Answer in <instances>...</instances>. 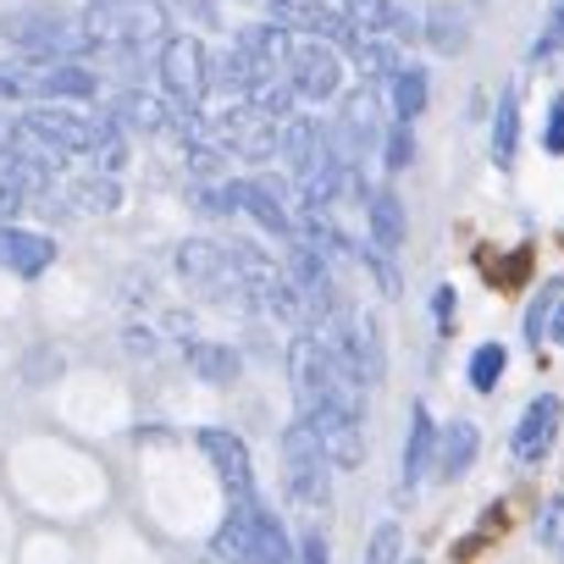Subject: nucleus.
<instances>
[{"label": "nucleus", "mask_w": 564, "mask_h": 564, "mask_svg": "<svg viewBox=\"0 0 564 564\" xmlns=\"http://www.w3.org/2000/svg\"><path fill=\"white\" fill-rule=\"evenodd\" d=\"M23 84L40 100H89L100 89V78L84 62H67V56H40V67H23Z\"/></svg>", "instance_id": "9d476101"}, {"label": "nucleus", "mask_w": 564, "mask_h": 564, "mask_svg": "<svg viewBox=\"0 0 564 564\" xmlns=\"http://www.w3.org/2000/svg\"><path fill=\"white\" fill-rule=\"evenodd\" d=\"M249 564H265V558H249Z\"/></svg>", "instance_id": "37998d69"}, {"label": "nucleus", "mask_w": 564, "mask_h": 564, "mask_svg": "<svg viewBox=\"0 0 564 564\" xmlns=\"http://www.w3.org/2000/svg\"><path fill=\"white\" fill-rule=\"evenodd\" d=\"M476 454H481V432L470 421H448L443 437H437V476L443 481H459L476 465Z\"/></svg>", "instance_id": "a211bd4d"}, {"label": "nucleus", "mask_w": 564, "mask_h": 564, "mask_svg": "<svg viewBox=\"0 0 564 564\" xmlns=\"http://www.w3.org/2000/svg\"><path fill=\"white\" fill-rule=\"evenodd\" d=\"M183 360H188V371H194L199 382H210V388H227V382L238 377V355H232L227 344H210V338H194V344L183 349Z\"/></svg>", "instance_id": "412c9836"}, {"label": "nucleus", "mask_w": 564, "mask_h": 564, "mask_svg": "<svg viewBox=\"0 0 564 564\" xmlns=\"http://www.w3.org/2000/svg\"><path fill=\"white\" fill-rule=\"evenodd\" d=\"M432 316H437V327H443V333L454 327V289H448V282H443V289L432 294Z\"/></svg>", "instance_id": "e433bc0d"}, {"label": "nucleus", "mask_w": 564, "mask_h": 564, "mask_svg": "<svg viewBox=\"0 0 564 564\" xmlns=\"http://www.w3.org/2000/svg\"><path fill=\"white\" fill-rule=\"evenodd\" d=\"M382 106H377V95L371 89H355V95H344V117L333 122L338 128V144H344V155L360 166L366 161V150L377 144V133H382V117H377Z\"/></svg>", "instance_id": "4468645a"}, {"label": "nucleus", "mask_w": 564, "mask_h": 564, "mask_svg": "<svg viewBox=\"0 0 564 564\" xmlns=\"http://www.w3.org/2000/svg\"><path fill=\"white\" fill-rule=\"evenodd\" d=\"M514 144H520V95L509 84L498 95V117H492V155L498 161H514Z\"/></svg>", "instance_id": "393cba45"}, {"label": "nucleus", "mask_w": 564, "mask_h": 564, "mask_svg": "<svg viewBox=\"0 0 564 564\" xmlns=\"http://www.w3.org/2000/svg\"><path fill=\"white\" fill-rule=\"evenodd\" d=\"M503 366H509V349H503V344H481V349L470 355V388H476V393H492L498 377H503Z\"/></svg>", "instance_id": "cd10ccee"}, {"label": "nucleus", "mask_w": 564, "mask_h": 564, "mask_svg": "<svg viewBox=\"0 0 564 564\" xmlns=\"http://www.w3.org/2000/svg\"><path fill=\"white\" fill-rule=\"evenodd\" d=\"M0 144H7V128H0Z\"/></svg>", "instance_id": "79ce46f5"}, {"label": "nucleus", "mask_w": 564, "mask_h": 564, "mask_svg": "<svg viewBox=\"0 0 564 564\" xmlns=\"http://www.w3.org/2000/svg\"><path fill=\"white\" fill-rule=\"evenodd\" d=\"M84 29L95 45H155L166 40V7L161 0H89Z\"/></svg>", "instance_id": "f257e3e1"}, {"label": "nucleus", "mask_w": 564, "mask_h": 564, "mask_svg": "<svg viewBox=\"0 0 564 564\" xmlns=\"http://www.w3.org/2000/svg\"><path fill=\"white\" fill-rule=\"evenodd\" d=\"M199 448H205V459L216 465V476L227 481L232 498H254V465H249L243 437H232V432H221V426H205V432H199Z\"/></svg>", "instance_id": "ddd939ff"}, {"label": "nucleus", "mask_w": 564, "mask_h": 564, "mask_svg": "<svg viewBox=\"0 0 564 564\" xmlns=\"http://www.w3.org/2000/svg\"><path fill=\"white\" fill-rule=\"evenodd\" d=\"M29 84H23V67H0V100H23Z\"/></svg>", "instance_id": "4c0bfd02"}, {"label": "nucleus", "mask_w": 564, "mask_h": 564, "mask_svg": "<svg viewBox=\"0 0 564 564\" xmlns=\"http://www.w3.org/2000/svg\"><path fill=\"white\" fill-rule=\"evenodd\" d=\"M0 150H7V155H23V161H40V166H51V172H62L73 155L51 139V133H40L29 117H18L12 128H7V144H0Z\"/></svg>", "instance_id": "aec40b11"}, {"label": "nucleus", "mask_w": 564, "mask_h": 564, "mask_svg": "<svg viewBox=\"0 0 564 564\" xmlns=\"http://www.w3.org/2000/svg\"><path fill=\"white\" fill-rule=\"evenodd\" d=\"M289 34H294V29H282V23H249V29H238L232 51L243 56V67H249L254 84H271V78L289 73V51H294ZM249 95H254V89H249Z\"/></svg>", "instance_id": "6e6552de"}, {"label": "nucleus", "mask_w": 564, "mask_h": 564, "mask_svg": "<svg viewBox=\"0 0 564 564\" xmlns=\"http://www.w3.org/2000/svg\"><path fill=\"white\" fill-rule=\"evenodd\" d=\"M67 199L78 205V210H117L122 205V188H117V177L111 172H89V177H78L73 188H67Z\"/></svg>", "instance_id": "b1692460"}, {"label": "nucleus", "mask_w": 564, "mask_h": 564, "mask_svg": "<svg viewBox=\"0 0 564 564\" xmlns=\"http://www.w3.org/2000/svg\"><path fill=\"white\" fill-rule=\"evenodd\" d=\"M349 56H355V67H360V78H366V84H393V73L404 67L388 34H360Z\"/></svg>", "instance_id": "4be33fe9"}, {"label": "nucleus", "mask_w": 564, "mask_h": 564, "mask_svg": "<svg viewBox=\"0 0 564 564\" xmlns=\"http://www.w3.org/2000/svg\"><path fill=\"white\" fill-rule=\"evenodd\" d=\"M349 254H355V260H360V265H366V271H371V276H377V289H382V294H388V300H393V294H399V271H393V265H388V254H382V249H360V243H355V249H349Z\"/></svg>", "instance_id": "2f4dec72"}, {"label": "nucleus", "mask_w": 564, "mask_h": 564, "mask_svg": "<svg viewBox=\"0 0 564 564\" xmlns=\"http://www.w3.org/2000/svg\"><path fill=\"white\" fill-rule=\"evenodd\" d=\"M282 78L294 84V95L305 106H327V100L344 95V56L327 40H300L289 51V73H282Z\"/></svg>", "instance_id": "39448f33"}, {"label": "nucleus", "mask_w": 564, "mask_h": 564, "mask_svg": "<svg viewBox=\"0 0 564 564\" xmlns=\"http://www.w3.org/2000/svg\"><path fill=\"white\" fill-rule=\"evenodd\" d=\"M271 7V23H282V29H294V34H305V40H327V45H338V51H355V29H349V18L344 12H333L327 0H265Z\"/></svg>", "instance_id": "0eeeda50"}, {"label": "nucleus", "mask_w": 564, "mask_h": 564, "mask_svg": "<svg viewBox=\"0 0 564 564\" xmlns=\"http://www.w3.org/2000/svg\"><path fill=\"white\" fill-rule=\"evenodd\" d=\"M128 349H133V355H155V333L133 327V333H128Z\"/></svg>", "instance_id": "ea45409f"}, {"label": "nucleus", "mask_w": 564, "mask_h": 564, "mask_svg": "<svg viewBox=\"0 0 564 564\" xmlns=\"http://www.w3.org/2000/svg\"><path fill=\"white\" fill-rule=\"evenodd\" d=\"M23 205H29V194H23V188H18V183L7 177V172H0V221H12V216H18Z\"/></svg>", "instance_id": "c9c22d12"}, {"label": "nucleus", "mask_w": 564, "mask_h": 564, "mask_svg": "<svg viewBox=\"0 0 564 564\" xmlns=\"http://www.w3.org/2000/svg\"><path fill=\"white\" fill-rule=\"evenodd\" d=\"M553 51H564V0L547 7V23H542V40L531 45V56H553Z\"/></svg>", "instance_id": "72a5a7b5"}, {"label": "nucleus", "mask_w": 564, "mask_h": 564, "mask_svg": "<svg viewBox=\"0 0 564 564\" xmlns=\"http://www.w3.org/2000/svg\"><path fill=\"white\" fill-rule=\"evenodd\" d=\"M388 89H393V117H399V122H415V117L426 111V95H432V89H426V67L404 62Z\"/></svg>", "instance_id": "5701e85b"}, {"label": "nucleus", "mask_w": 564, "mask_h": 564, "mask_svg": "<svg viewBox=\"0 0 564 564\" xmlns=\"http://www.w3.org/2000/svg\"><path fill=\"white\" fill-rule=\"evenodd\" d=\"M410 161H415V133H410V122H393L388 139H382V166L388 172H404Z\"/></svg>", "instance_id": "c756f323"}, {"label": "nucleus", "mask_w": 564, "mask_h": 564, "mask_svg": "<svg viewBox=\"0 0 564 564\" xmlns=\"http://www.w3.org/2000/svg\"><path fill=\"white\" fill-rule=\"evenodd\" d=\"M426 40H432V51H437V56H459L470 34H465V18H459L454 7H437V12L426 18Z\"/></svg>", "instance_id": "a878e982"}, {"label": "nucleus", "mask_w": 564, "mask_h": 564, "mask_svg": "<svg viewBox=\"0 0 564 564\" xmlns=\"http://www.w3.org/2000/svg\"><path fill=\"white\" fill-rule=\"evenodd\" d=\"M536 542H542V547H553V553L564 547V498H553V503L536 514Z\"/></svg>", "instance_id": "473e14b6"}, {"label": "nucleus", "mask_w": 564, "mask_h": 564, "mask_svg": "<svg viewBox=\"0 0 564 564\" xmlns=\"http://www.w3.org/2000/svg\"><path fill=\"white\" fill-rule=\"evenodd\" d=\"M177 271H183V282H194L199 294H210L221 305H249V289H243L238 260H232L227 243H210V238L177 243Z\"/></svg>", "instance_id": "7ed1b4c3"}, {"label": "nucleus", "mask_w": 564, "mask_h": 564, "mask_svg": "<svg viewBox=\"0 0 564 564\" xmlns=\"http://www.w3.org/2000/svg\"><path fill=\"white\" fill-rule=\"evenodd\" d=\"M161 84L183 106H199L205 100V89H210V56H205V45L194 34H172L161 45Z\"/></svg>", "instance_id": "423d86ee"}, {"label": "nucleus", "mask_w": 564, "mask_h": 564, "mask_svg": "<svg viewBox=\"0 0 564 564\" xmlns=\"http://www.w3.org/2000/svg\"><path fill=\"white\" fill-rule=\"evenodd\" d=\"M300 421H311V432L322 437V448H327V459H333L338 470H355V465L366 459V421L349 415L344 404H322V410H311V415H300Z\"/></svg>", "instance_id": "1a4fd4ad"}, {"label": "nucleus", "mask_w": 564, "mask_h": 564, "mask_svg": "<svg viewBox=\"0 0 564 564\" xmlns=\"http://www.w3.org/2000/svg\"><path fill=\"white\" fill-rule=\"evenodd\" d=\"M282 459H289V492L311 509L333 503V459L322 448V437L311 432V421L294 415V426L282 432Z\"/></svg>", "instance_id": "f03ea898"}, {"label": "nucleus", "mask_w": 564, "mask_h": 564, "mask_svg": "<svg viewBox=\"0 0 564 564\" xmlns=\"http://www.w3.org/2000/svg\"><path fill=\"white\" fill-rule=\"evenodd\" d=\"M426 470H437V426L426 415V404L410 410V437H404V487H415Z\"/></svg>", "instance_id": "6ab92c4d"}, {"label": "nucleus", "mask_w": 564, "mask_h": 564, "mask_svg": "<svg viewBox=\"0 0 564 564\" xmlns=\"http://www.w3.org/2000/svg\"><path fill=\"white\" fill-rule=\"evenodd\" d=\"M558 421H564V404L553 399V393H536L525 410H520V426H514V459L520 465H542L547 459V448H553V437H558Z\"/></svg>", "instance_id": "9b49d317"}, {"label": "nucleus", "mask_w": 564, "mask_h": 564, "mask_svg": "<svg viewBox=\"0 0 564 564\" xmlns=\"http://www.w3.org/2000/svg\"><path fill=\"white\" fill-rule=\"evenodd\" d=\"M51 260H56V238L0 221V265H7V271H18V276H40Z\"/></svg>", "instance_id": "2eb2a0df"}, {"label": "nucleus", "mask_w": 564, "mask_h": 564, "mask_svg": "<svg viewBox=\"0 0 564 564\" xmlns=\"http://www.w3.org/2000/svg\"><path fill=\"white\" fill-rule=\"evenodd\" d=\"M360 564H399V525L393 520H382L377 531H371V542H366V558Z\"/></svg>", "instance_id": "7c9ffc66"}, {"label": "nucleus", "mask_w": 564, "mask_h": 564, "mask_svg": "<svg viewBox=\"0 0 564 564\" xmlns=\"http://www.w3.org/2000/svg\"><path fill=\"white\" fill-rule=\"evenodd\" d=\"M558 300H564V282H558V276H547V289H542V294L531 300V311H525V338H531L536 349H542V338H547V316H553V305H558Z\"/></svg>", "instance_id": "c85d7f7f"}, {"label": "nucleus", "mask_w": 564, "mask_h": 564, "mask_svg": "<svg viewBox=\"0 0 564 564\" xmlns=\"http://www.w3.org/2000/svg\"><path fill=\"white\" fill-rule=\"evenodd\" d=\"M0 40L34 56H67V62H78L95 45L89 29H73L56 12H0Z\"/></svg>", "instance_id": "20e7f679"}, {"label": "nucleus", "mask_w": 564, "mask_h": 564, "mask_svg": "<svg viewBox=\"0 0 564 564\" xmlns=\"http://www.w3.org/2000/svg\"><path fill=\"white\" fill-rule=\"evenodd\" d=\"M547 338H553V344H564V300H558V305H553V316H547Z\"/></svg>", "instance_id": "a19ab883"}, {"label": "nucleus", "mask_w": 564, "mask_h": 564, "mask_svg": "<svg viewBox=\"0 0 564 564\" xmlns=\"http://www.w3.org/2000/svg\"><path fill=\"white\" fill-rule=\"evenodd\" d=\"M300 558H305V564H327V536H322V531H305Z\"/></svg>", "instance_id": "58836bf2"}, {"label": "nucleus", "mask_w": 564, "mask_h": 564, "mask_svg": "<svg viewBox=\"0 0 564 564\" xmlns=\"http://www.w3.org/2000/svg\"><path fill=\"white\" fill-rule=\"evenodd\" d=\"M558 553H564V547H558Z\"/></svg>", "instance_id": "c03bdc74"}, {"label": "nucleus", "mask_w": 564, "mask_h": 564, "mask_svg": "<svg viewBox=\"0 0 564 564\" xmlns=\"http://www.w3.org/2000/svg\"><path fill=\"white\" fill-rule=\"evenodd\" d=\"M542 150H547V155H564V95H553V106H547V128H542Z\"/></svg>", "instance_id": "f704fd0d"}, {"label": "nucleus", "mask_w": 564, "mask_h": 564, "mask_svg": "<svg viewBox=\"0 0 564 564\" xmlns=\"http://www.w3.org/2000/svg\"><path fill=\"white\" fill-rule=\"evenodd\" d=\"M89 161H95V172H122V161H128V144H122V128L111 122V117H100V133H95V144H89Z\"/></svg>", "instance_id": "bb28decb"}, {"label": "nucleus", "mask_w": 564, "mask_h": 564, "mask_svg": "<svg viewBox=\"0 0 564 564\" xmlns=\"http://www.w3.org/2000/svg\"><path fill=\"white\" fill-rule=\"evenodd\" d=\"M366 227H371V243H377L382 254H399V243H404V232H410L404 199H399L393 188H377L371 205H366Z\"/></svg>", "instance_id": "f3484780"}, {"label": "nucleus", "mask_w": 564, "mask_h": 564, "mask_svg": "<svg viewBox=\"0 0 564 564\" xmlns=\"http://www.w3.org/2000/svg\"><path fill=\"white\" fill-rule=\"evenodd\" d=\"M344 18H349L355 34H399V40H404V34H410V40L421 34L415 18H404L393 0H344Z\"/></svg>", "instance_id": "dca6fc26"}, {"label": "nucleus", "mask_w": 564, "mask_h": 564, "mask_svg": "<svg viewBox=\"0 0 564 564\" xmlns=\"http://www.w3.org/2000/svg\"><path fill=\"white\" fill-rule=\"evenodd\" d=\"M29 122H34L40 133H51L67 155H89V144H95V133H100V117H84V111H73L67 100H40V106L29 111Z\"/></svg>", "instance_id": "f8f14e48"}]
</instances>
